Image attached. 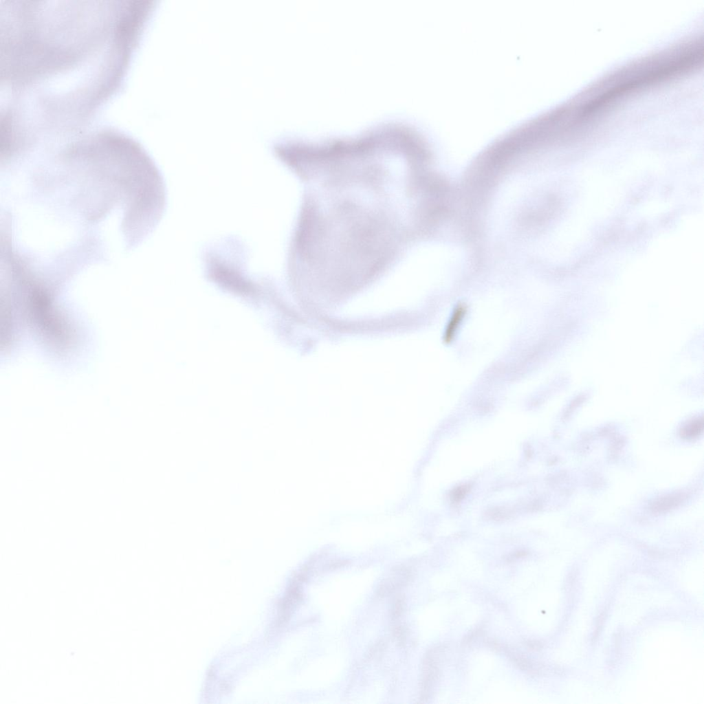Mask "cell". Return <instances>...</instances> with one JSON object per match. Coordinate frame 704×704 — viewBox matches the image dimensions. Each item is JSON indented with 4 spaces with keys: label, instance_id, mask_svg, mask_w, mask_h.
<instances>
[{
    "label": "cell",
    "instance_id": "obj_1",
    "mask_svg": "<svg viewBox=\"0 0 704 704\" xmlns=\"http://www.w3.org/2000/svg\"><path fill=\"white\" fill-rule=\"evenodd\" d=\"M0 170L1 256L42 278L70 282L114 263L163 217L160 169L124 141L28 148L2 157Z\"/></svg>",
    "mask_w": 704,
    "mask_h": 704
},
{
    "label": "cell",
    "instance_id": "obj_2",
    "mask_svg": "<svg viewBox=\"0 0 704 704\" xmlns=\"http://www.w3.org/2000/svg\"><path fill=\"white\" fill-rule=\"evenodd\" d=\"M406 170L384 155L342 153L300 180L302 204L292 232L316 265L348 277L377 276L403 253Z\"/></svg>",
    "mask_w": 704,
    "mask_h": 704
}]
</instances>
